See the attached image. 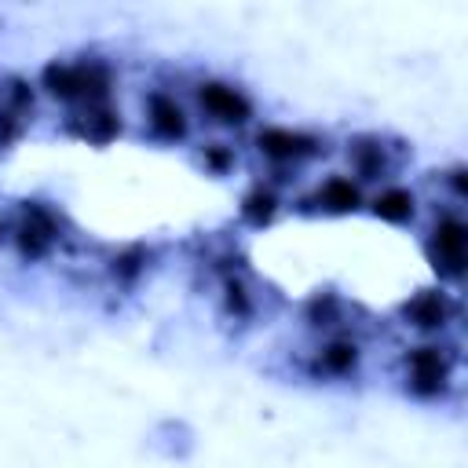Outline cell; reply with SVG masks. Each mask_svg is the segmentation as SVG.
Listing matches in <instances>:
<instances>
[{"instance_id": "3957f363", "label": "cell", "mask_w": 468, "mask_h": 468, "mask_svg": "<svg viewBox=\"0 0 468 468\" xmlns=\"http://www.w3.org/2000/svg\"><path fill=\"white\" fill-rule=\"evenodd\" d=\"M7 238L15 241V249L29 260L48 256L58 241H62V216L51 205L40 201H26L15 216V223L7 227Z\"/></svg>"}, {"instance_id": "4fadbf2b", "label": "cell", "mask_w": 468, "mask_h": 468, "mask_svg": "<svg viewBox=\"0 0 468 468\" xmlns=\"http://www.w3.org/2000/svg\"><path fill=\"white\" fill-rule=\"evenodd\" d=\"M366 205H369V212L377 216V219H384V223H395V227H406V223H413L417 219V194L410 190V186H402V183H384L373 197H366Z\"/></svg>"}, {"instance_id": "5b68a950", "label": "cell", "mask_w": 468, "mask_h": 468, "mask_svg": "<svg viewBox=\"0 0 468 468\" xmlns=\"http://www.w3.org/2000/svg\"><path fill=\"white\" fill-rule=\"evenodd\" d=\"M464 241H468V234H464L461 212L457 208L439 212L435 223H431V230H428L424 249H428V260L435 263V271L442 278H450V282H461L464 278Z\"/></svg>"}, {"instance_id": "ba28073f", "label": "cell", "mask_w": 468, "mask_h": 468, "mask_svg": "<svg viewBox=\"0 0 468 468\" xmlns=\"http://www.w3.org/2000/svg\"><path fill=\"white\" fill-rule=\"evenodd\" d=\"M69 135H77L80 143H91V146H106L113 143L121 132H124V117L113 102H102V106H84V110H73L62 124Z\"/></svg>"}, {"instance_id": "7c38bea8", "label": "cell", "mask_w": 468, "mask_h": 468, "mask_svg": "<svg viewBox=\"0 0 468 468\" xmlns=\"http://www.w3.org/2000/svg\"><path fill=\"white\" fill-rule=\"evenodd\" d=\"M311 201H314V208L325 212V216H347V212H358V208L366 205V190H362V183L351 179V176H325V179L314 186Z\"/></svg>"}, {"instance_id": "8fae6325", "label": "cell", "mask_w": 468, "mask_h": 468, "mask_svg": "<svg viewBox=\"0 0 468 468\" xmlns=\"http://www.w3.org/2000/svg\"><path fill=\"white\" fill-rule=\"evenodd\" d=\"M358 362H362V340L351 336V333H344V329L340 333H329L318 344V351H314V369L322 377H333V380L351 377L358 369Z\"/></svg>"}, {"instance_id": "8992f818", "label": "cell", "mask_w": 468, "mask_h": 468, "mask_svg": "<svg viewBox=\"0 0 468 468\" xmlns=\"http://www.w3.org/2000/svg\"><path fill=\"white\" fill-rule=\"evenodd\" d=\"M194 99L205 113V121H212L216 128H241L252 121V99L227 80H201L194 88Z\"/></svg>"}, {"instance_id": "30bf717a", "label": "cell", "mask_w": 468, "mask_h": 468, "mask_svg": "<svg viewBox=\"0 0 468 468\" xmlns=\"http://www.w3.org/2000/svg\"><path fill=\"white\" fill-rule=\"evenodd\" d=\"M453 311H457V303H453V296H450L446 289H420V292H413V296L402 303L406 325H413V329H420V333H439V329H446V325L453 322Z\"/></svg>"}, {"instance_id": "e0dca14e", "label": "cell", "mask_w": 468, "mask_h": 468, "mask_svg": "<svg viewBox=\"0 0 468 468\" xmlns=\"http://www.w3.org/2000/svg\"><path fill=\"white\" fill-rule=\"evenodd\" d=\"M146 267H150V249H146V245H124V249H117V252L110 256V263H106V271H110L117 282H124V285L139 282V278L146 274Z\"/></svg>"}, {"instance_id": "2e32d148", "label": "cell", "mask_w": 468, "mask_h": 468, "mask_svg": "<svg viewBox=\"0 0 468 468\" xmlns=\"http://www.w3.org/2000/svg\"><path fill=\"white\" fill-rule=\"evenodd\" d=\"M0 110L15 113L18 121H29L37 113V84H29L18 73L4 77V84H0Z\"/></svg>"}, {"instance_id": "9c48e42d", "label": "cell", "mask_w": 468, "mask_h": 468, "mask_svg": "<svg viewBox=\"0 0 468 468\" xmlns=\"http://www.w3.org/2000/svg\"><path fill=\"white\" fill-rule=\"evenodd\" d=\"M347 161L358 183H388L395 172V154L391 146H384L380 135H355L347 139Z\"/></svg>"}, {"instance_id": "277c9868", "label": "cell", "mask_w": 468, "mask_h": 468, "mask_svg": "<svg viewBox=\"0 0 468 468\" xmlns=\"http://www.w3.org/2000/svg\"><path fill=\"white\" fill-rule=\"evenodd\" d=\"M406 373V391L417 399H439L453 384V358L446 355L442 344H420L410 347L402 358Z\"/></svg>"}, {"instance_id": "ac0fdd59", "label": "cell", "mask_w": 468, "mask_h": 468, "mask_svg": "<svg viewBox=\"0 0 468 468\" xmlns=\"http://www.w3.org/2000/svg\"><path fill=\"white\" fill-rule=\"evenodd\" d=\"M197 157H201V165H205L208 172H216V176L230 172V168H234V161H238L234 146H227V143H201Z\"/></svg>"}, {"instance_id": "52a82bcc", "label": "cell", "mask_w": 468, "mask_h": 468, "mask_svg": "<svg viewBox=\"0 0 468 468\" xmlns=\"http://www.w3.org/2000/svg\"><path fill=\"white\" fill-rule=\"evenodd\" d=\"M143 113H146V128L157 139H165V143H183L190 135V113H186V106L172 91H165V88L146 91Z\"/></svg>"}, {"instance_id": "7a4b0ae2", "label": "cell", "mask_w": 468, "mask_h": 468, "mask_svg": "<svg viewBox=\"0 0 468 468\" xmlns=\"http://www.w3.org/2000/svg\"><path fill=\"white\" fill-rule=\"evenodd\" d=\"M256 154L263 161H271L274 168H300L307 161H314L318 154H325L322 135H311L303 128H285V124H263L252 135Z\"/></svg>"}, {"instance_id": "5bb4252c", "label": "cell", "mask_w": 468, "mask_h": 468, "mask_svg": "<svg viewBox=\"0 0 468 468\" xmlns=\"http://www.w3.org/2000/svg\"><path fill=\"white\" fill-rule=\"evenodd\" d=\"M278 212H282V194H278L274 183H252L241 194V205H238L241 223H249V227L260 230V227H271L278 219Z\"/></svg>"}, {"instance_id": "6da1fadb", "label": "cell", "mask_w": 468, "mask_h": 468, "mask_svg": "<svg viewBox=\"0 0 468 468\" xmlns=\"http://www.w3.org/2000/svg\"><path fill=\"white\" fill-rule=\"evenodd\" d=\"M40 91L84 110V106H102L113 95V69L106 58H66V62H48L40 73Z\"/></svg>"}, {"instance_id": "9a60e30c", "label": "cell", "mask_w": 468, "mask_h": 468, "mask_svg": "<svg viewBox=\"0 0 468 468\" xmlns=\"http://www.w3.org/2000/svg\"><path fill=\"white\" fill-rule=\"evenodd\" d=\"M303 322L318 333H340V322H344V300L336 292H314L307 303H303Z\"/></svg>"}, {"instance_id": "d6986e66", "label": "cell", "mask_w": 468, "mask_h": 468, "mask_svg": "<svg viewBox=\"0 0 468 468\" xmlns=\"http://www.w3.org/2000/svg\"><path fill=\"white\" fill-rule=\"evenodd\" d=\"M4 234H7V223H4V219H0V238H4Z\"/></svg>"}]
</instances>
